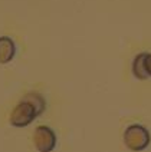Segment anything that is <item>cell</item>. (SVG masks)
I'll return each instance as SVG.
<instances>
[{
  "instance_id": "obj_1",
  "label": "cell",
  "mask_w": 151,
  "mask_h": 152,
  "mask_svg": "<svg viewBox=\"0 0 151 152\" xmlns=\"http://www.w3.org/2000/svg\"><path fill=\"white\" fill-rule=\"evenodd\" d=\"M45 110V99L38 93H29L25 99L19 102L10 113V125L25 128L30 125Z\"/></svg>"
},
{
  "instance_id": "obj_2",
  "label": "cell",
  "mask_w": 151,
  "mask_h": 152,
  "mask_svg": "<svg viewBox=\"0 0 151 152\" xmlns=\"http://www.w3.org/2000/svg\"><path fill=\"white\" fill-rule=\"evenodd\" d=\"M150 132L143 125H130L124 132V144L134 152L144 151L150 145Z\"/></svg>"
},
{
  "instance_id": "obj_3",
  "label": "cell",
  "mask_w": 151,
  "mask_h": 152,
  "mask_svg": "<svg viewBox=\"0 0 151 152\" xmlns=\"http://www.w3.org/2000/svg\"><path fill=\"white\" fill-rule=\"evenodd\" d=\"M33 144L39 152H52L56 146V135L49 126H38L33 132Z\"/></svg>"
},
{
  "instance_id": "obj_4",
  "label": "cell",
  "mask_w": 151,
  "mask_h": 152,
  "mask_svg": "<svg viewBox=\"0 0 151 152\" xmlns=\"http://www.w3.org/2000/svg\"><path fill=\"white\" fill-rule=\"evenodd\" d=\"M15 53H16L15 42L7 36H1L0 37V63H9L15 58Z\"/></svg>"
},
{
  "instance_id": "obj_5",
  "label": "cell",
  "mask_w": 151,
  "mask_h": 152,
  "mask_svg": "<svg viewBox=\"0 0 151 152\" xmlns=\"http://www.w3.org/2000/svg\"><path fill=\"white\" fill-rule=\"evenodd\" d=\"M144 60H145V53H138L134 58V60H133V75H134L137 79H140V80L148 79Z\"/></svg>"
},
{
  "instance_id": "obj_6",
  "label": "cell",
  "mask_w": 151,
  "mask_h": 152,
  "mask_svg": "<svg viewBox=\"0 0 151 152\" xmlns=\"http://www.w3.org/2000/svg\"><path fill=\"white\" fill-rule=\"evenodd\" d=\"M145 70H147V75L148 77H151V53H145Z\"/></svg>"
}]
</instances>
